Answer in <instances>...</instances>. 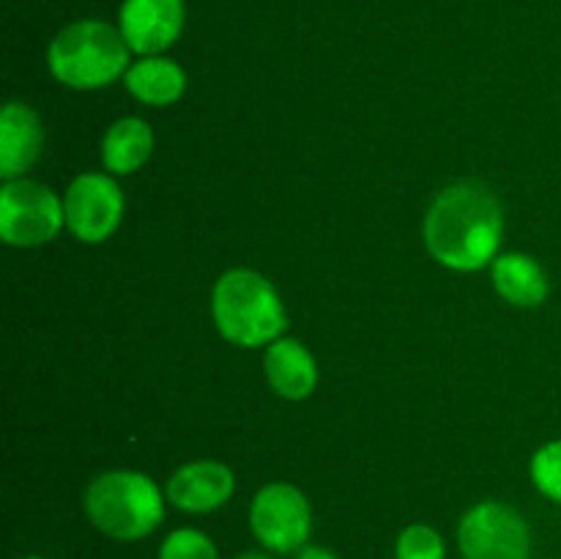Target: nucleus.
Returning <instances> with one entry per match:
<instances>
[{
  "label": "nucleus",
  "mask_w": 561,
  "mask_h": 559,
  "mask_svg": "<svg viewBox=\"0 0 561 559\" xmlns=\"http://www.w3.org/2000/svg\"><path fill=\"white\" fill-rule=\"evenodd\" d=\"M124 80L131 96H137L146 104H153V107L173 104L175 99L184 96L186 91L184 69H181L175 60L159 58V55H148V58L137 60V64L126 71Z\"/></svg>",
  "instance_id": "obj_14"
},
{
  "label": "nucleus",
  "mask_w": 561,
  "mask_h": 559,
  "mask_svg": "<svg viewBox=\"0 0 561 559\" xmlns=\"http://www.w3.org/2000/svg\"><path fill=\"white\" fill-rule=\"evenodd\" d=\"M211 312L222 338L244 349L274 343L288 327L277 288L252 269H230L217 280Z\"/></svg>",
  "instance_id": "obj_2"
},
{
  "label": "nucleus",
  "mask_w": 561,
  "mask_h": 559,
  "mask_svg": "<svg viewBox=\"0 0 561 559\" xmlns=\"http://www.w3.org/2000/svg\"><path fill=\"white\" fill-rule=\"evenodd\" d=\"M42 121L27 104L9 102L0 115V175L5 181L22 179L42 151Z\"/></svg>",
  "instance_id": "obj_11"
},
{
  "label": "nucleus",
  "mask_w": 561,
  "mask_h": 559,
  "mask_svg": "<svg viewBox=\"0 0 561 559\" xmlns=\"http://www.w3.org/2000/svg\"><path fill=\"white\" fill-rule=\"evenodd\" d=\"M66 225L71 233L88 244L110 239L124 217L121 186L104 173H82L71 181L64 201Z\"/></svg>",
  "instance_id": "obj_8"
},
{
  "label": "nucleus",
  "mask_w": 561,
  "mask_h": 559,
  "mask_svg": "<svg viewBox=\"0 0 561 559\" xmlns=\"http://www.w3.org/2000/svg\"><path fill=\"white\" fill-rule=\"evenodd\" d=\"M502 225L496 195L480 181H458L438 192L427 212V250L455 272H477L496 258Z\"/></svg>",
  "instance_id": "obj_1"
},
{
  "label": "nucleus",
  "mask_w": 561,
  "mask_h": 559,
  "mask_svg": "<svg viewBox=\"0 0 561 559\" xmlns=\"http://www.w3.org/2000/svg\"><path fill=\"white\" fill-rule=\"evenodd\" d=\"M394 554H398V559H444L447 548H444L442 535L433 526L411 524L400 532Z\"/></svg>",
  "instance_id": "obj_16"
},
{
  "label": "nucleus",
  "mask_w": 561,
  "mask_h": 559,
  "mask_svg": "<svg viewBox=\"0 0 561 559\" xmlns=\"http://www.w3.org/2000/svg\"><path fill=\"white\" fill-rule=\"evenodd\" d=\"M296 559H337V554L323 546H305Z\"/></svg>",
  "instance_id": "obj_19"
},
{
  "label": "nucleus",
  "mask_w": 561,
  "mask_h": 559,
  "mask_svg": "<svg viewBox=\"0 0 561 559\" xmlns=\"http://www.w3.org/2000/svg\"><path fill=\"white\" fill-rule=\"evenodd\" d=\"M184 27V0H124L121 33L131 53L157 55L168 49Z\"/></svg>",
  "instance_id": "obj_9"
},
{
  "label": "nucleus",
  "mask_w": 561,
  "mask_h": 559,
  "mask_svg": "<svg viewBox=\"0 0 561 559\" xmlns=\"http://www.w3.org/2000/svg\"><path fill=\"white\" fill-rule=\"evenodd\" d=\"M64 203L53 190L27 179L5 181L0 190V239L11 247L47 244L64 228Z\"/></svg>",
  "instance_id": "obj_5"
},
{
  "label": "nucleus",
  "mask_w": 561,
  "mask_h": 559,
  "mask_svg": "<svg viewBox=\"0 0 561 559\" xmlns=\"http://www.w3.org/2000/svg\"><path fill=\"white\" fill-rule=\"evenodd\" d=\"M266 378L277 395L288 400H301L316 389V360L299 340L279 338L266 351Z\"/></svg>",
  "instance_id": "obj_12"
},
{
  "label": "nucleus",
  "mask_w": 561,
  "mask_h": 559,
  "mask_svg": "<svg viewBox=\"0 0 561 559\" xmlns=\"http://www.w3.org/2000/svg\"><path fill=\"white\" fill-rule=\"evenodd\" d=\"M236 480L228 466L217 460H195L170 477L168 499L184 513H211L233 493Z\"/></svg>",
  "instance_id": "obj_10"
},
{
  "label": "nucleus",
  "mask_w": 561,
  "mask_h": 559,
  "mask_svg": "<svg viewBox=\"0 0 561 559\" xmlns=\"http://www.w3.org/2000/svg\"><path fill=\"white\" fill-rule=\"evenodd\" d=\"M236 559H272V557H266V554L250 551V554H241V557H236Z\"/></svg>",
  "instance_id": "obj_20"
},
{
  "label": "nucleus",
  "mask_w": 561,
  "mask_h": 559,
  "mask_svg": "<svg viewBox=\"0 0 561 559\" xmlns=\"http://www.w3.org/2000/svg\"><path fill=\"white\" fill-rule=\"evenodd\" d=\"M47 60L55 80L80 91H93L129 71V44L124 33L107 22L80 20L53 38Z\"/></svg>",
  "instance_id": "obj_3"
},
{
  "label": "nucleus",
  "mask_w": 561,
  "mask_h": 559,
  "mask_svg": "<svg viewBox=\"0 0 561 559\" xmlns=\"http://www.w3.org/2000/svg\"><path fill=\"white\" fill-rule=\"evenodd\" d=\"M463 559H529L531 535L524 515L502 502H482L460 518Z\"/></svg>",
  "instance_id": "obj_6"
},
{
  "label": "nucleus",
  "mask_w": 561,
  "mask_h": 559,
  "mask_svg": "<svg viewBox=\"0 0 561 559\" xmlns=\"http://www.w3.org/2000/svg\"><path fill=\"white\" fill-rule=\"evenodd\" d=\"M159 559H219L217 546L197 529H175L164 537Z\"/></svg>",
  "instance_id": "obj_17"
},
{
  "label": "nucleus",
  "mask_w": 561,
  "mask_h": 559,
  "mask_svg": "<svg viewBox=\"0 0 561 559\" xmlns=\"http://www.w3.org/2000/svg\"><path fill=\"white\" fill-rule=\"evenodd\" d=\"M493 285L515 307H540L548 296V274L535 258L520 252H504L493 261Z\"/></svg>",
  "instance_id": "obj_13"
},
{
  "label": "nucleus",
  "mask_w": 561,
  "mask_h": 559,
  "mask_svg": "<svg viewBox=\"0 0 561 559\" xmlns=\"http://www.w3.org/2000/svg\"><path fill=\"white\" fill-rule=\"evenodd\" d=\"M85 513L113 540H142L164 518V502L151 477L140 471H104L88 486Z\"/></svg>",
  "instance_id": "obj_4"
},
{
  "label": "nucleus",
  "mask_w": 561,
  "mask_h": 559,
  "mask_svg": "<svg viewBox=\"0 0 561 559\" xmlns=\"http://www.w3.org/2000/svg\"><path fill=\"white\" fill-rule=\"evenodd\" d=\"M153 151V132L142 118H121L102 142V162L110 173H135Z\"/></svg>",
  "instance_id": "obj_15"
},
{
  "label": "nucleus",
  "mask_w": 561,
  "mask_h": 559,
  "mask_svg": "<svg viewBox=\"0 0 561 559\" xmlns=\"http://www.w3.org/2000/svg\"><path fill=\"white\" fill-rule=\"evenodd\" d=\"M250 524L263 548L274 554H299L310 537V502L296 486L272 482L252 499Z\"/></svg>",
  "instance_id": "obj_7"
},
{
  "label": "nucleus",
  "mask_w": 561,
  "mask_h": 559,
  "mask_svg": "<svg viewBox=\"0 0 561 559\" xmlns=\"http://www.w3.org/2000/svg\"><path fill=\"white\" fill-rule=\"evenodd\" d=\"M531 480L548 499L561 504V438L537 449L531 458Z\"/></svg>",
  "instance_id": "obj_18"
},
{
  "label": "nucleus",
  "mask_w": 561,
  "mask_h": 559,
  "mask_svg": "<svg viewBox=\"0 0 561 559\" xmlns=\"http://www.w3.org/2000/svg\"><path fill=\"white\" fill-rule=\"evenodd\" d=\"M22 559H44V557H22Z\"/></svg>",
  "instance_id": "obj_21"
}]
</instances>
